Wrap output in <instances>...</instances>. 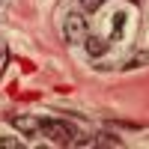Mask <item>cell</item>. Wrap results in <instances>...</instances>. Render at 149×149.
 <instances>
[{
	"instance_id": "obj_1",
	"label": "cell",
	"mask_w": 149,
	"mask_h": 149,
	"mask_svg": "<svg viewBox=\"0 0 149 149\" xmlns=\"http://www.w3.org/2000/svg\"><path fill=\"white\" fill-rule=\"evenodd\" d=\"M39 131L48 134V137H51L54 143H60V146L74 143V128L69 125V122H63V119H39Z\"/></svg>"
},
{
	"instance_id": "obj_10",
	"label": "cell",
	"mask_w": 149,
	"mask_h": 149,
	"mask_svg": "<svg viewBox=\"0 0 149 149\" xmlns=\"http://www.w3.org/2000/svg\"><path fill=\"white\" fill-rule=\"evenodd\" d=\"M131 3H140V0H131Z\"/></svg>"
},
{
	"instance_id": "obj_5",
	"label": "cell",
	"mask_w": 149,
	"mask_h": 149,
	"mask_svg": "<svg viewBox=\"0 0 149 149\" xmlns=\"http://www.w3.org/2000/svg\"><path fill=\"white\" fill-rule=\"evenodd\" d=\"M122 30H125V12H113V21H110V36L119 39Z\"/></svg>"
},
{
	"instance_id": "obj_4",
	"label": "cell",
	"mask_w": 149,
	"mask_h": 149,
	"mask_svg": "<svg viewBox=\"0 0 149 149\" xmlns=\"http://www.w3.org/2000/svg\"><path fill=\"white\" fill-rule=\"evenodd\" d=\"M9 122H12L21 134H27V137H33V134L39 131V119H33V116H9Z\"/></svg>"
},
{
	"instance_id": "obj_9",
	"label": "cell",
	"mask_w": 149,
	"mask_h": 149,
	"mask_svg": "<svg viewBox=\"0 0 149 149\" xmlns=\"http://www.w3.org/2000/svg\"><path fill=\"white\" fill-rule=\"evenodd\" d=\"M140 63H149V54H143V57H134V60H128V63H125V69H137Z\"/></svg>"
},
{
	"instance_id": "obj_8",
	"label": "cell",
	"mask_w": 149,
	"mask_h": 149,
	"mask_svg": "<svg viewBox=\"0 0 149 149\" xmlns=\"http://www.w3.org/2000/svg\"><path fill=\"white\" fill-rule=\"evenodd\" d=\"M24 143L15 140V137H0V149H21Z\"/></svg>"
},
{
	"instance_id": "obj_6",
	"label": "cell",
	"mask_w": 149,
	"mask_h": 149,
	"mask_svg": "<svg viewBox=\"0 0 149 149\" xmlns=\"http://www.w3.org/2000/svg\"><path fill=\"white\" fill-rule=\"evenodd\" d=\"M93 146H122V137H113V134H95Z\"/></svg>"
},
{
	"instance_id": "obj_3",
	"label": "cell",
	"mask_w": 149,
	"mask_h": 149,
	"mask_svg": "<svg viewBox=\"0 0 149 149\" xmlns=\"http://www.w3.org/2000/svg\"><path fill=\"white\" fill-rule=\"evenodd\" d=\"M84 48H86V54H90V57H102L107 48H110V42H107V39H102V36H90V33H86Z\"/></svg>"
},
{
	"instance_id": "obj_7",
	"label": "cell",
	"mask_w": 149,
	"mask_h": 149,
	"mask_svg": "<svg viewBox=\"0 0 149 149\" xmlns=\"http://www.w3.org/2000/svg\"><path fill=\"white\" fill-rule=\"evenodd\" d=\"M104 3H107V0H81V6H84L86 12H98Z\"/></svg>"
},
{
	"instance_id": "obj_2",
	"label": "cell",
	"mask_w": 149,
	"mask_h": 149,
	"mask_svg": "<svg viewBox=\"0 0 149 149\" xmlns=\"http://www.w3.org/2000/svg\"><path fill=\"white\" fill-rule=\"evenodd\" d=\"M86 18L81 15V12H69L66 21H63V36H66V42L69 45H84L86 39Z\"/></svg>"
}]
</instances>
